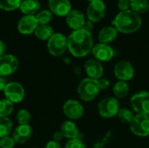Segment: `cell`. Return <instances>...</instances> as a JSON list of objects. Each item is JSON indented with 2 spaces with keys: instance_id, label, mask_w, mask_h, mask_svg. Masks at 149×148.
Returning <instances> with one entry per match:
<instances>
[{
  "instance_id": "44dd1931",
  "label": "cell",
  "mask_w": 149,
  "mask_h": 148,
  "mask_svg": "<svg viewBox=\"0 0 149 148\" xmlns=\"http://www.w3.org/2000/svg\"><path fill=\"white\" fill-rule=\"evenodd\" d=\"M40 4L38 0H23L20 4V10L24 15L35 16L39 10Z\"/></svg>"
},
{
  "instance_id": "7c38bea8",
  "label": "cell",
  "mask_w": 149,
  "mask_h": 148,
  "mask_svg": "<svg viewBox=\"0 0 149 148\" xmlns=\"http://www.w3.org/2000/svg\"><path fill=\"white\" fill-rule=\"evenodd\" d=\"M63 112L70 120H79L84 114V107L78 100L69 99L65 102Z\"/></svg>"
},
{
  "instance_id": "6da1fadb",
  "label": "cell",
  "mask_w": 149,
  "mask_h": 148,
  "mask_svg": "<svg viewBox=\"0 0 149 148\" xmlns=\"http://www.w3.org/2000/svg\"><path fill=\"white\" fill-rule=\"evenodd\" d=\"M93 46L92 33L84 29L72 31L67 37V49L75 58L86 57L92 52Z\"/></svg>"
},
{
  "instance_id": "cb8c5ba5",
  "label": "cell",
  "mask_w": 149,
  "mask_h": 148,
  "mask_svg": "<svg viewBox=\"0 0 149 148\" xmlns=\"http://www.w3.org/2000/svg\"><path fill=\"white\" fill-rule=\"evenodd\" d=\"M130 8L133 11L140 14L146 13L149 10L148 0H130Z\"/></svg>"
},
{
  "instance_id": "ba28073f",
  "label": "cell",
  "mask_w": 149,
  "mask_h": 148,
  "mask_svg": "<svg viewBox=\"0 0 149 148\" xmlns=\"http://www.w3.org/2000/svg\"><path fill=\"white\" fill-rule=\"evenodd\" d=\"M3 92L5 98L13 104L20 103L25 96L24 88L18 82H10L6 84Z\"/></svg>"
},
{
  "instance_id": "8fae6325",
  "label": "cell",
  "mask_w": 149,
  "mask_h": 148,
  "mask_svg": "<svg viewBox=\"0 0 149 148\" xmlns=\"http://www.w3.org/2000/svg\"><path fill=\"white\" fill-rule=\"evenodd\" d=\"M18 68V59L11 54H5L0 58V76L13 74Z\"/></svg>"
},
{
  "instance_id": "836d02e7",
  "label": "cell",
  "mask_w": 149,
  "mask_h": 148,
  "mask_svg": "<svg viewBox=\"0 0 149 148\" xmlns=\"http://www.w3.org/2000/svg\"><path fill=\"white\" fill-rule=\"evenodd\" d=\"M100 90H106L110 86V80L105 78H101L98 80Z\"/></svg>"
},
{
  "instance_id": "4316f807",
  "label": "cell",
  "mask_w": 149,
  "mask_h": 148,
  "mask_svg": "<svg viewBox=\"0 0 149 148\" xmlns=\"http://www.w3.org/2000/svg\"><path fill=\"white\" fill-rule=\"evenodd\" d=\"M117 116L122 123L130 124L135 115L134 113V111H132L128 108H120Z\"/></svg>"
},
{
  "instance_id": "9c48e42d",
  "label": "cell",
  "mask_w": 149,
  "mask_h": 148,
  "mask_svg": "<svg viewBox=\"0 0 149 148\" xmlns=\"http://www.w3.org/2000/svg\"><path fill=\"white\" fill-rule=\"evenodd\" d=\"M113 72L115 77L119 80L125 82L131 80L134 78L135 72L134 65L127 60H120L117 62Z\"/></svg>"
},
{
  "instance_id": "3957f363",
  "label": "cell",
  "mask_w": 149,
  "mask_h": 148,
  "mask_svg": "<svg viewBox=\"0 0 149 148\" xmlns=\"http://www.w3.org/2000/svg\"><path fill=\"white\" fill-rule=\"evenodd\" d=\"M100 87L98 84V80L86 78L80 81L78 85V95L81 100L86 102L93 101L100 92Z\"/></svg>"
},
{
  "instance_id": "f1b7e54d",
  "label": "cell",
  "mask_w": 149,
  "mask_h": 148,
  "mask_svg": "<svg viewBox=\"0 0 149 148\" xmlns=\"http://www.w3.org/2000/svg\"><path fill=\"white\" fill-rule=\"evenodd\" d=\"M23 0H0V9L7 11L17 10L20 7Z\"/></svg>"
},
{
  "instance_id": "60d3db41",
  "label": "cell",
  "mask_w": 149,
  "mask_h": 148,
  "mask_svg": "<svg viewBox=\"0 0 149 148\" xmlns=\"http://www.w3.org/2000/svg\"><path fill=\"white\" fill-rule=\"evenodd\" d=\"M0 142H1V139H0ZM0 148H1V147H0Z\"/></svg>"
},
{
  "instance_id": "e575fe53",
  "label": "cell",
  "mask_w": 149,
  "mask_h": 148,
  "mask_svg": "<svg viewBox=\"0 0 149 148\" xmlns=\"http://www.w3.org/2000/svg\"><path fill=\"white\" fill-rule=\"evenodd\" d=\"M45 148H61V146L58 142H56L54 140H51L47 142Z\"/></svg>"
},
{
  "instance_id": "484cf974",
  "label": "cell",
  "mask_w": 149,
  "mask_h": 148,
  "mask_svg": "<svg viewBox=\"0 0 149 148\" xmlns=\"http://www.w3.org/2000/svg\"><path fill=\"white\" fill-rule=\"evenodd\" d=\"M14 110L13 103L8 100L7 99H3L0 100V119L6 118L11 114Z\"/></svg>"
},
{
  "instance_id": "1f68e13d",
  "label": "cell",
  "mask_w": 149,
  "mask_h": 148,
  "mask_svg": "<svg viewBox=\"0 0 149 148\" xmlns=\"http://www.w3.org/2000/svg\"><path fill=\"white\" fill-rule=\"evenodd\" d=\"M16 142L14 141L12 137H4L1 139L0 142V147L1 148H13Z\"/></svg>"
},
{
  "instance_id": "277c9868",
  "label": "cell",
  "mask_w": 149,
  "mask_h": 148,
  "mask_svg": "<svg viewBox=\"0 0 149 148\" xmlns=\"http://www.w3.org/2000/svg\"><path fill=\"white\" fill-rule=\"evenodd\" d=\"M120 103L115 97L102 99L98 105L99 114L105 119H111L116 116L120 111Z\"/></svg>"
},
{
  "instance_id": "2e32d148",
  "label": "cell",
  "mask_w": 149,
  "mask_h": 148,
  "mask_svg": "<svg viewBox=\"0 0 149 148\" xmlns=\"http://www.w3.org/2000/svg\"><path fill=\"white\" fill-rule=\"evenodd\" d=\"M48 6L52 13L58 17H66L72 10L69 0H48Z\"/></svg>"
},
{
  "instance_id": "f35d334b",
  "label": "cell",
  "mask_w": 149,
  "mask_h": 148,
  "mask_svg": "<svg viewBox=\"0 0 149 148\" xmlns=\"http://www.w3.org/2000/svg\"><path fill=\"white\" fill-rule=\"evenodd\" d=\"M5 85H6L5 79H4L2 76H0V91H3Z\"/></svg>"
},
{
  "instance_id": "d4e9b609",
  "label": "cell",
  "mask_w": 149,
  "mask_h": 148,
  "mask_svg": "<svg viewBox=\"0 0 149 148\" xmlns=\"http://www.w3.org/2000/svg\"><path fill=\"white\" fill-rule=\"evenodd\" d=\"M12 131V122L11 120L6 118L0 119V139L9 136Z\"/></svg>"
},
{
  "instance_id": "7402d4cb",
  "label": "cell",
  "mask_w": 149,
  "mask_h": 148,
  "mask_svg": "<svg viewBox=\"0 0 149 148\" xmlns=\"http://www.w3.org/2000/svg\"><path fill=\"white\" fill-rule=\"evenodd\" d=\"M34 34L39 40L45 41L50 39V38L54 34V31L52 27L48 24H38Z\"/></svg>"
},
{
  "instance_id": "ffe728a7",
  "label": "cell",
  "mask_w": 149,
  "mask_h": 148,
  "mask_svg": "<svg viewBox=\"0 0 149 148\" xmlns=\"http://www.w3.org/2000/svg\"><path fill=\"white\" fill-rule=\"evenodd\" d=\"M60 132L62 133L64 138H66L68 140L78 139L79 133L76 124L71 120H66L62 123L60 126Z\"/></svg>"
},
{
  "instance_id": "74e56055",
  "label": "cell",
  "mask_w": 149,
  "mask_h": 148,
  "mask_svg": "<svg viewBox=\"0 0 149 148\" xmlns=\"http://www.w3.org/2000/svg\"><path fill=\"white\" fill-rule=\"evenodd\" d=\"M63 138H64V136H63L62 133H61L60 131H58V132L54 133L52 140H54V141H56V142H59Z\"/></svg>"
},
{
  "instance_id": "f546056e",
  "label": "cell",
  "mask_w": 149,
  "mask_h": 148,
  "mask_svg": "<svg viewBox=\"0 0 149 148\" xmlns=\"http://www.w3.org/2000/svg\"><path fill=\"white\" fill-rule=\"evenodd\" d=\"M31 116L25 109H20L16 114V120L18 125H28L31 121Z\"/></svg>"
},
{
  "instance_id": "d6a6232c",
  "label": "cell",
  "mask_w": 149,
  "mask_h": 148,
  "mask_svg": "<svg viewBox=\"0 0 149 148\" xmlns=\"http://www.w3.org/2000/svg\"><path fill=\"white\" fill-rule=\"evenodd\" d=\"M118 8L120 10V11L130 10V0H119Z\"/></svg>"
},
{
  "instance_id": "603a6c76",
  "label": "cell",
  "mask_w": 149,
  "mask_h": 148,
  "mask_svg": "<svg viewBox=\"0 0 149 148\" xmlns=\"http://www.w3.org/2000/svg\"><path fill=\"white\" fill-rule=\"evenodd\" d=\"M113 92L116 99L126 98L129 92V85L127 82L118 80L113 87Z\"/></svg>"
},
{
  "instance_id": "9a60e30c",
  "label": "cell",
  "mask_w": 149,
  "mask_h": 148,
  "mask_svg": "<svg viewBox=\"0 0 149 148\" xmlns=\"http://www.w3.org/2000/svg\"><path fill=\"white\" fill-rule=\"evenodd\" d=\"M85 72L87 78L99 80L104 74V67L99 60L95 58H90L85 63Z\"/></svg>"
},
{
  "instance_id": "4dcf8cb0",
  "label": "cell",
  "mask_w": 149,
  "mask_h": 148,
  "mask_svg": "<svg viewBox=\"0 0 149 148\" xmlns=\"http://www.w3.org/2000/svg\"><path fill=\"white\" fill-rule=\"evenodd\" d=\"M65 148H86V147L79 139H74L69 140L66 142Z\"/></svg>"
},
{
  "instance_id": "8d00e7d4",
  "label": "cell",
  "mask_w": 149,
  "mask_h": 148,
  "mask_svg": "<svg viewBox=\"0 0 149 148\" xmlns=\"http://www.w3.org/2000/svg\"><path fill=\"white\" fill-rule=\"evenodd\" d=\"M6 49H7V47H6L5 43L3 41L0 40V58L6 54Z\"/></svg>"
},
{
  "instance_id": "5b68a950",
  "label": "cell",
  "mask_w": 149,
  "mask_h": 148,
  "mask_svg": "<svg viewBox=\"0 0 149 148\" xmlns=\"http://www.w3.org/2000/svg\"><path fill=\"white\" fill-rule=\"evenodd\" d=\"M47 49L53 57L62 56L67 50V38L62 33H54L48 40Z\"/></svg>"
},
{
  "instance_id": "4fadbf2b",
  "label": "cell",
  "mask_w": 149,
  "mask_h": 148,
  "mask_svg": "<svg viewBox=\"0 0 149 148\" xmlns=\"http://www.w3.org/2000/svg\"><path fill=\"white\" fill-rule=\"evenodd\" d=\"M38 26L36 16L24 15L17 22V31L23 35H30L35 31Z\"/></svg>"
},
{
  "instance_id": "b9f144b4",
  "label": "cell",
  "mask_w": 149,
  "mask_h": 148,
  "mask_svg": "<svg viewBox=\"0 0 149 148\" xmlns=\"http://www.w3.org/2000/svg\"><path fill=\"white\" fill-rule=\"evenodd\" d=\"M33 148H37V147H33Z\"/></svg>"
},
{
  "instance_id": "7a4b0ae2",
  "label": "cell",
  "mask_w": 149,
  "mask_h": 148,
  "mask_svg": "<svg viewBox=\"0 0 149 148\" xmlns=\"http://www.w3.org/2000/svg\"><path fill=\"white\" fill-rule=\"evenodd\" d=\"M142 24L141 16L131 9L125 11H120L112 21V25L116 30L124 34H131L137 31Z\"/></svg>"
},
{
  "instance_id": "83f0119b",
  "label": "cell",
  "mask_w": 149,
  "mask_h": 148,
  "mask_svg": "<svg viewBox=\"0 0 149 148\" xmlns=\"http://www.w3.org/2000/svg\"><path fill=\"white\" fill-rule=\"evenodd\" d=\"M52 13L50 10H42L36 15L38 24H48L52 19Z\"/></svg>"
},
{
  "instance_id": "8992f818",
  "label": "cell",
  "mask_w": 149,
  "mask_h": 148,
  "mask_svg": "<svg viewBox=\"0 0 149 148\" xmlns=\"http://www.w3.org/2000/svg\"><path fill=\"white\" fill-rule=\"evenodd\" d=\"M130 102L133 111L136 114L149 116V92L141 91L134 94Z\"/></svg>"
},
{
  "instance_id": "e0dca14e",
  "label": "cell",
  "mask_w": 149,
  "mask_h": 148,
  "mask_svg": "<svg viewBox=\"0 0 149 148\" xmlns=\"http://www.w3.org/2000/svg\"><path fill=\"white\" fill-rule=\"evenodd\" d=\"M66 24L72 31L83 29L86 23L85 15L79 10H72L66 16Z\"/></svg>"
},
{
  "instance_id": "ab89813d",
  "label": "cell",
  "mask_w": 149,
  "mask_h": 148,
  "mask_svg": "<svg viewBox=\"0 0 149 148\" xmlns=\"http://www.w3.org/2000/svg\"><path fill=\"white\" fill-rule=\"evenodd\" d=\"M87 1H89V2L91 3V2H93V1H95V0H87Z\"/></svg>"
},
{
  "instance_id": "52a82bcc",
  "label": "cell",
  "mask_w": 149,
  "mask_h": 148,
  "mask_svg": "<svg viewBox=\"0 0 149 148\" xmlns=\"http://www.w3.org/2000/svg\"><path fill=\"white\" fill-rule=\"evenodd\" d=\"M130 130L131 132L139 137L149 136V116L142 114H135L131 121Z\"/></svg>"
},
{
  "instance_id": "d590c367",
  "label": "cell",
  "mask_w": 149,
  "mask_h": 148,
  "mask_svg": "<svg viewBox=\"0 0 149 148\" xmlns=\"http://www.w3.org/2000/svg\"><path fill=\"white\" fill-rule=\"evenodd\" d=\"M83 29H84V30H86V31H89V32H91V31H92V30L93 29V23L92 21H90V20L86 21V23H85V24H84Z\"/></svg>"
},
{
  "instance_id": "d6986e66",
  "label": "cell",
  "mask_w": 149,
  "mask_h": 148,
  "mask_svg": "<svg viewBox=\"0 0 149 148\" xmlns=\"http://www.w3.org/2000/svg\"><path fill=\"white\" fill-rule=\"evenodd\" d=\"M118 32L119 31L113 25L112 26H105L99 31L98 39H99L100 43L108 44L109 43H112L116 39L117 36H118Z\"/></svg>"
},
{
  "instance_id": "30bf717a",
  "label": "cell",
  "mask_w": 149,
  "mask_h": 148,
  "mask_svg": "<svg viewBox=\"0 0 149 148\" xmlns=\"http://www.w3.org/2000/svg\"><path fill=\"white\" fill-rule=\"evenodd\" d=\"M107 6L104 1L95 0L91 2L86 10V16L88 20L93 23H97L100 21L106 15Z\"/></svg>"
},
{
  "instance_id": "5bb4252c",
  "label": "cell",
  "mask_w": 149,
  "mask_h": 148,
  "mask_svg": "<svg viewBox=\"0 0 149 148\" xmlns=\"http://www.w3.org/2000/svg\"><path fill=\"white\" fill-rule=\"evenodd\" d=\"M92 53L95 59L100 62H107L111 60L114 56L113 49L107 44L99 43L93 46L92 50Z\"/></svg>"
},
{
  "instance_id": "ac0fdd59",
  "label": "cell",
  "mask_w": 149,
  "mask_h": 148,
  "mask_svg": "<svg viewBox=\"0 0 149 148\" xmlns=\"http://www.w3.org/2000/svg\"><path fill=\"white\" fill-rule=\"evenodd\" d=\"M32 134V128L28 125H18L12 133V138L17 144H24L27 142Z\"/></svg>"
}]
</instances>
